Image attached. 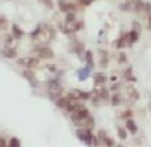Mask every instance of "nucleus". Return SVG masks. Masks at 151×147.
Instances as JSON below:
<instances>
[{
	"label": "nucleus",
	"instance_id": "f257e3e1",
	"mask_svg": "<svg viewBox=\"0 0 151 147\" xmlns=\"http://www.w3.org/2000/svg\"><path fill=\"white\" fill-rule=\"evenodd\" d=\"M56 38V28L50 23H40L30 33V44L31 47H40V45H50Z\"/></svg>",
	"mask_w": 151,
	"mask_h": 147
},
{
	"label": "nucleus",
	"instance_id": "f03ea898",
	"mask_svg": "<svg viewBox=\"0 0 151 147\" xmlns=\"http://www.w3.org/2000/svg\"><path fill=\"white\" fill-rule=\"evenodd\" d=\"M68 116L71 119V123L75 125L76 128H83V130H96V119L92 116L91 109L87 107V106H82V107H78L75 111H71V113H68Z\"/></svg>",
	"mask_w": 151,
	"mask_h": 147
},
{
	"label": "nucleus",
	"instance_id": "7ed1b4c3",
	"mask_svg": "<svg viewBox=\"0 0 151 147\" xmlns=\"http://www.w3.org/2000/svg\"><path fill=\"white\" fill-rule=\"evenodd\" d=\"M85 28V21L82 17H78V12H68L64 14V19L59 23V29L64 35H76L78 31Z\"/></svg>",
	"mask_w": 151,
	"mask_h": 147
},
{
	"label": "nucleus",
	"instance_id": "20e7f679",
	"mask_svg": "<svg viewBox=\"0 0 151 147\" xmlns=\"http://www.w3.org/2000/svg\"><path fill=\"white\" fill-rule=\"evenodd\" d=\"M89 102L94 107L109 106V102H111V92H109V88H106V85H94V88L91 90Z\"/></svg>",
	"mask_w": 151,
	"mask_h": 147
},
{
	"label": "nucleus",
	"instance_id": "39448f33",
	"mask_svg": "<svg viewBox=\"0 0 151 147\" xmlns=\"http://www.w3.org/2000/svg\"><path fill=\"white\" fill-rule=\"evenodd\" d=\"M45 93L52 102H54L56 99H59L61 95L66 93V90H64V87H63V83L58 80V76H52V78L45 83Z\"/></svg>",
	"mask_w": 151,
	"mask_h": 147
},
{
	"label": "nucleus",
	"instance_id": "423d86ee",
	"mask_svg": "<svg viewBox=\"0 0 151 147\" xmlns=\"http://www.w3.org/2000/svg\"><path fill=\"white\" fill-rule=\"evenodd\" d=\"M14 61H16V64L21 66L23 69H35V71L42 69V66H44V62H45V61H42V59L35 57L33 54L24 56V57H17V59H14Z\"/></svg>",
	"mask_w": 151,
	"mask_h": 147
},
{
	"label": "nucleus",
	"instance_id": "0eeeda50",
	"mask_svg": "<svg viewBox=\"0 0 151 147\" xmlns=\"http://www.w3.org/2000/svg\"><path fill=\"white\" fill-rule=\"evenodd\" d=\"M123 93H125V99H127V104L132 106V104H137L141 101V93H139V88H136V83H123Z\"/></svg>",
	"mask_w": 151,
	"mask_h": 147
},
{
	"label": "nucleus",
	"instance_id": "6e6552de",
	"mask_svg": "<svg viewBox=\"0 0 151 147\" xmlns=\"http://www.w3.org/2000/svg\"><path fill=\"white\" fill-rule=\"evenodd\" d=\"M68 50L76 56L78 59H82L83 52H85V44L76 36V35H70V42H68Z\"/></svg>",
	"mask_w": 151,
	"mask_h": 147
},
{
	"label": "nucleus",
	"instance_id": "1a4fd4ad",
	"mask_svg": "<svg viewBox=\"0 0 151 147\" xmlns=\"http://www.w3.org/2000/svg\"><path fill=\"white\" fill-rule=\"evenodd\" d=\"M94 146L111 147V146H116V144H115V138L106 130H97V132L94 133Z\"/></svg>",
	"mask_w": 151,
	"mask_h": 147
},
{
	"label": "nucleus",
	"instance_id": "9d476101",
	"mask_svg": "<svg viewBox=\"0 0 151 147\" xmlns=\"http://www.w3.org/2000/svg\"><path fill=\"white\" fill-rule=\"evenodd\" d=\"M31 54L35 56V57L42 59V61H52L54 59V50L49 47V45H40V47H33L31 49Z\"/></svg>",
	"mask_w": 151,
	"mask_h": 147
},
{
	"label": "nucleus",
	"instance_id": "9b49d317",
	"mask_svg": "<svg viewBox=\"0 0 151 147\" xmlns=\"http://www.w3.org/2000/svg\"><path fill=\"white\" fill-rule=\"evenodd\" d=\"M56 7H58V11L63 16L68 14V12H78L80 11V7L76 5L75 0H58L56 2Z\"/></svg>",
	"mask_w": 151,
	"mask_h": 147
},
{
	"label": "nucleus",
	"instance_id": "f8f14e48",
	"mask_svg": "<svg viewBox=\"0 0 151 147\" xmlns=\"http://www.w3.org/2000/svg\"><path fill=\"white\" fill-rule=\"evenodd\" d=\"M113 47L116 50H125V49L132 47L130 45V40H129V33L127 31H122L120 35L116 36V40H113Z\"/></svg>",
	"mask_w": 151,
	"mask_h": 147
},
{
	"label": "nucleus",
	"instance_id": "ddd939ff",
	"mask_svg": "<svg viewBox=\"0 0 151 147\" xmlns=\"http://www.w3.org/2000/svg\"><path fill=\"white\" fill-rule=\"evenodd\" d=\"M109 61H111L109 50H106V49H97V59H96V62H97V66H99L101 69H106V68L109 66Z\"/></svg>",
	"mask_w": 151,
	"mask_h": 147
},
{
	"label": "nucleus",
	"instance_id": "4468645a",
	"mask_svg": "<svg viewBox=\"0 0 151 147\" xmlns=\"http://www.w3.org/2000/svg\"><path fill=\"white\" fill-rule=\"evenodd\" d=\"M76 138H78L80 142H83L85 146H94V132H92V130L76 128Z\"/></svg>",
	"mask_w": 151,
	"mask_h": 147
},
{
	"label": "nucleus",
	"instance_id": "2eb2a0df",
	"mask_svg": "<svg viewBox=\"0 0 151 147\" xmlns=\"http://www.w3.org/2000/svg\"><path fill=\"white\" fill-rule=\"evenodd\" d=\"M125 104H127V99H125L123 90L111 93V102H109V106H113V107H122V106H125Z\"/></svg>",
	"mask_w": 151,
	"mask_h": 147
},
{
	"label": "nucleus",
	"instance_id": "dca6fc26",
	"mask_svg": "<svg viewBox=\"0 0 151 147\" xmlns=\"http://www.w3.org/2000/svg\"><path fill=\"white\" fill-rule=\"evenodd\" d=\"M0 56L5 59H17V47H12V45H2L0 49Z\"/></svg>",
	"mask_w": 151,
	"mask_h": 147
},
{
	"label": "nucleus",
	"instance_id": "f3484780",
	"mask_svg": "<svg viewBox=\"0 0 151 147\" xmlns=\"http://www.w3.org/2000/svg\"><path fill=\"white\" fill-rule=\"evenodd\" d=\"M116 118L120 121H125L127 118H134V109L130 106H122V109L116 111Z\"/></svg>",
	"mask_w": 151,
	"mask_h": 147
},
{
	"label": "nucleus",
	"instance_id": "a211bd4d",
	"mask_svg": "<svg viewBox=\"0 0 151 147\" xmlns=\"http://www.w3.org/2000/svg\"><path fill=\"white\" fill-rule=\"evenodd\" d=\"M92 81L94 85H106L108 83V74L104 71H92Z\"/></svg>",
	"mask_w": 151,
	"mask_h": 147
},
{
	"label": "nucleus",
	"instance_id": "6ab92c4d",
	"mask_svg": "<svg viewBox=\"0 0 151 147\" xmlns=\"http://www.w3.org/2000/svg\"><path fill=\"white\" fill-rule=\"evenodd\" d=\"M123 126L127 128V132L130 133V135H137V133H139V126H137V123H136L134 118H127V119L123 121Z\"/></svg>",
	"mask_w": 151,
	"mask_h": 147
},
{
	"label": "nucleus",
	"instance_id": "aec40b11",
	"mask_svg": "<svg viewBox=\"0 0 151 147\" xmlns=\"http://www.w3.org/2000/svg\"><path fill=\"white\" fill-rule=\"evenodd\" d=\"M21 74H23V78H24V80H28V81H30L33 87H37V85H38V80H37L35 69H23Z\"/></svg>",
	"mask_w": 151,
	"mask_h": 147
},
{
	"label": "nucleus",
	"instance_id": "412c9836",
	"mask_svg": "<svg viewBox=\"0 0 151 147\" xmlns=\"http://www.w3.org/2000/svg\"><path fill=\"white\" fill-rule=\"evenodd\" d=\"M82 61H83L87 66L94 68V66H96V54H94L92 50H87V49H85V52H83V56H82Z\"/></svg>",
	"mask_w": 151,
	"mask_h": 147
},
{
	"label": "nucleus",
	"instance_id": "4be33fe9",
	"mask_svg": "<svg viewBox=\"0 0 151 147\" xmlns=\"http://www.w3.org/2000/svg\"><path fill=\"white\" fill-rule=\"evenodd\" d=\"M92 71H94V68H91V66H87V64H85L82 69H78V71H76V74H78V80H80V81H85V80L91 76Z\"/></svg>",
	"mask_w": 151,
	"mask_h": 147
},
{
	"label": "nucleus",
	"instance_id": "5701e85b",
	"mask_svg": "<svg viewBox=\"0 0 151 147\" xmlns=\"http://www.w3.org/2000/svg\"><path fill=\"white\" fill-rule=\"evenodd\" d=\"M11 33H12V36L14 38H17V40H21V38H24V35H26V31L21 28L19 24H11Z\"/></svg>",
	"mask_w": 151,
	"mask_h": 147
},
{
	"label": "nucleus",
	"instance_id": "b1692460",
	"mask_svg": "<svg viewBox=\"0 0 151 147\" xmlns=\"http://www.w3.org/2000/svg\"><path fill=\"white\" fill-rule=\"evenodd\" d=\"M9 26H11L9 19H7V17H5L4 14H0V33H7Z\"/></svg>",
	"mask_w": 151,
	"mask_h": 147
},
{
	"label": "nucleus",
	"instance_id": "393cba45",
	"mask_svg": "<svg viewBox=\"0 0 151 147\" xmlns=\"http://www.w3.org/2000/svg\"><path fill=\"white\" fill-rule=\"evenodd\" d=\"M116 135H118V138H120L122 142H123V140H127V137H129V132H127V128H125L123 125H118V126H116Z\"/></svg>",
	"mask_w": 151,
	"mask_h": 147
},
{
	"label": "nucleus",
	"instance_id": "a878e982",
	"mask_svg": "<svg viewBox=\"0 0 151 147\" xmlns=\"http://www.w3.org/2000/svg\"><path fill=\"white\" fill-rule=\"evenodd\" d=\"M116 62L122 64V66L129 64V57H127V54H125L123 50H118V54H116Z\"/></svg>",
	"mask_w": 151,
	"mask_h": 147
},
{
	"label": "nucleus",
	"instance_id": "bb28decb",
	"mask_svg": "<svg viewBox=\"0 0 151 147\" xmlns=\"http://www.w3.org/2000/svg\"><path fill=\"white\" fill-rule=\"evenodd\" d=\"M19 146H21V140L17 137H11L7 140V147H19Z\"/></svg>",
	"mask_w": 151,
	"mask_h": 147
},
{
	"label": "nucleus",
	"instance_id": "cd10ccee",
	"mask_svg": "<svg viewBox=\"0 0 151 147\" xmlns=\"http://www.w3.org/2000/svg\"><path fill=\"white\" fill-rule=\"evenodd\" d=\"M75 2H76V5H78L80 9H85V7H89V5H91L94 0H75Z\"/></svg>",
	"mask_w": 151,
	"mask_h": 147
},
{
	"label": "nucleus",
	"instance_id": "c85d7f7f",
	"mask_svg": "<svg viewBox=\"0 0 151 147\" xmlns=\"http://www.w3.org/2000/svg\"><path fill=\"white\" fill-rule=\"evenodd\" d=\"M132 29H137V31H141V29H142L141 23H139L137 19H134V21H132Z\"/></svg>",
	"mask_w": 151,
	"mask_h": 147
},
{
	"label": "nucleus",
	"instance_id": "c756f323",
	"mask_svg": "<svg viewBox=\"0 0 151 147\" xmlns=\"http://www.w3.org/2000/svg\"><path fill=\"white\" fill-rule=\"evenodd\" d=\"M146 28H148V29L151 31V12H150L148 16H146Z\"/></svg>",
	"mask_w": 151,
	"mask_h": 147
},
{
	"label": "nucleus",
	"instance_id": "7c9ffc66",
	"mask_svg": "<svg viewBox=\"0 0 151 147\" xmlns=\"http://www.w3.org/2000/svg\"><path fill=\"white\" fill-rule=\"evenodd\" d=\"M0 147H7V138L0 137Z\"/></svg>",
	"mask_w": 151,
	"mask_h": 147
},
{
	"label": "nucleus",
	"instance_id": "2f4dec72",
	"mask_svg": "<svg viewBox=\"0 0 151 147\" xmlns=\"http://www.w3.org/2000/svg\"><path fill=\"white\" fill-rule=\"evenodd\" d=\"M150 109H151V102H150Z\"/></svg>",
	"mask_w": 151,
	"mask_h": 147
}]
</instances>
